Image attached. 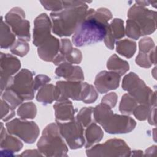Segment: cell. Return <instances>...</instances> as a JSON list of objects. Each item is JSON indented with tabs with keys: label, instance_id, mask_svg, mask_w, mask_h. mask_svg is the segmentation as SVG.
I'll return each mask as SVG.
<instances>
[{
	"label": "cell",
	"instance_id": "cell-15",
	"mask_svg": "<svg viewBox=\"0 0 157 157\" xmlns=\"http://www.w3.org/2000/svg\"><path fill=\"white\" fill-rule=\"evenodd\" d=\"M121 76L113 71H102L95 78L94 84L96 90L101 94L117 89L119 86Z\"/></svg>",
	"mask_w": 157,
	"mask_h": 157
},
{
	"label": "cell",
	"instance_id": "cell-17",
	"mask_svg": "<svg viewBox=\"0 0 157 157\" xmlns=\"http://www.w3.org/2000/svg\"><path fill=\"white\" fill-rule=\"evenodd\" d=\"M125 33L123 20L120 18H114L108 24L107 33L104 39V43L107 48L113 50L117 40L124 37Z\"/></svg>",
	"mask_w": 157,
	"mask_h": 157
},
{
	"label": "cell",
	"instance_id": "cell-6",
	"mask_svg": "<svg viewBox=\"0 0 157 157\" xmlns=\"http://www.w3.org/2000/svg\"><path fill=\"white\" fill-rule=\"evenodd\" d=\"M88 156H130L131 151L122 139H111L104 144H96L86 148Z\"/></svg>",
	"mask_w": 157,
	"mask_h": 157
},
{
	"label": "cell",
	"instance_id": "cell-12",
	"mask_svg": "<svg viewBox=\"0 0 157 157\" xmlns=\"http://www.w3.org/2000/svg\"><path fill=\"white\" fill-rule=\"evenodd\" d=\"M21 67L20 60L12 55L1 53V94L10 83L13 75Z\"/></svg>",
	"mask_w": 157,
	"mask_h": 157
},
{
	"label": "cell",
	"instance_id": "cell-33",
	"mask_svg": "<svg viewBox=\"0 0 157 157\" xmlns=\"http://www.w3.org/2000/svg\"><path fill=\"white\" fill-rule=\"evenodd\" d=\"M139 53L142 55H150L155 50V45L151 38L146 37L140 39L139 42Z\"/></svg>",
	"mask_w": 157,
	"mask_h": 157
},
{
	"label": "cell",
	"instance_id": "cell-37",
	"mask_svg": "<svg viewBox=\"0 0 157 157\" xmlns=\"http://www.w3.org/2000/svg\"><path fill=\"white\" fill-rule=\"evenodd\" d=\"M151 107L147 105L139 104L134 109L132 114L137 120L144 121L148 118Z\"/></svg>",
	"mask_w": 157,
	"mask_h": 157
},
{
	"label": "cell",
	"instance_id": "cell-19",
	"mask_svg": "<svg viewBox=\"0 0 157 157\" xmlns=\"http://www.w3.org/2000/svg\"><path fill=\"white\" fill-rule=\"evenodd\" d=\"M55 74L57 76L63 77L67 81L82 82L84 80L82 68L68 62H63L58 65L55 70Z\"/></svg>",
	"mask_w": 157,
	"mask_h": 157
},
{
	"label": "cell",
	"instance_id": "cell-13",
	"mask_svg": "<svg viewBox=\"0 0 157 157\" xmlns=\"http://www.w3.org/2000/svg\"><path fill=\"white\" fill-rule=\"evenodd\" d=\"M82 59V55L80 50L73 48L71 42L68 39H61L59 52L53 61L55 65L58 66L63 62L79 64Z\"/></svg>",
	"mask_w": 157,
	"mask_h": 157
},
{
	"label": "cell",
	"instance_id": "cell-14",
	"mask_svg": "<svg viewBox=\"0 0 157 157\" xmlns=\"http://www.w3.org/2000/svg\"><path fill=\"white\" fill-rule=\"evenodd\" d=\"M52 28V21L45 13L37 16L34 21L33 44L37 47H39L51 36Z\"/></svg>",
	"mask_w": 157,
	"mask_h": 157
},
{
	"label": "cell",
	"instance_id": "cell-4",
	"mask_svg": "<svg viewBox=\"0 0 157 157\" xmlns=\"http://www.w3.org/2000/svg\"><path fill=\"white\" fill-rule=\"evenodd\" d=\"M38 150L45 156H67L68 148L56 123L48 124L37 144Z\"/></svg>",
	"mask_w": 157,
	"mask_h": 157
},
{
	"label": "cell",
	"instance_id": "cell-26",
	"mask_svg": "<svg viewBox=\"0 0 157 157\" xmlns=\"http://www.w3.org/2000/svg\"><path fill=\"white\" fill-rule=\"evenodd\" d=\"M116 51L118 53L127 58H131L136 51V42L125 39L116 42Z\"/></svg>",
	"mask_w": 157,
	"mask_h": 157
},
{
	"label": "cell",
	"instance_id": "cell-21",
	"mask_svg": "<svg viewBox=\"0 0 157 157\" xmlns=\"http://www.w3.org/2000/svg\"><path fill=\"white\" fill-rule=\"evenodd\" d=\"M1 123V151L6 152L5 155H13V153L20 151L23 148V143L20 140L11 135Z\"/></svg>",
	"mask_w": 157,
	"mask_h": 157
},
{
	"label": "cell",
	"instance_id": "cell-10",
	"mask_svg": "<svg viewBox=\"0 0 157 157\" xmlns=\"http://www.w3.org/2000/svg\"><path fill=\"white\" fill-rule=\"evenodd\" d=\"M10 134L17 136L26 144H33L39 135V128L34 121L15 118L6 124Z\"/></svg>",
	"mask_w": 157,
	"mask_h": 157
},
{
	"label": "cell",
	"instance_id": "cell-29",
	"mask_svg": "<svg viewBox=\"0 0 157 157\" xmlns=\"http://www.w3.org/2000/svg\"><path fill=\"white\" fill-rule=\"evenodd\" d=\"M98 97V93L94 87L86 82H83V89L81 101L85 104L95 102Z\"/></svg>",
	"mask_w": 157,
	"mask_h": 157
},
{
	"label": "cell",
	"instance_id": "cell-5",
	"mask_svg": "<svg viewBox=\"0 0 157 157\" xmlns=\"http://www.w3.org/2000/svg\"><path fill=\"white\" fill-rule=\"evenodd\" d=\"M122 88L127 91L138 102L149 106L156 105V91L147 86L145 82L134 72L126 75L122 82Z\"/></svg>",
	"mask_w": 157,
	"mask_h": 157
},
{
	"label": "cell",
	"instance_id": "cell-34",
	"mask_svg": "<svg viewBox=\"0 0 157 157\" xmlns=\"http://www.w3.org/2000/svg\"><path fill=\"white\" fill-rule=\"evenodd\" d=\"M126 34L128 37L134 40H137L141 35L140 28L132 20L128 19L126 21Z\"/></svg>",
	"mask_w": 157,
	"mask_h": 157
},
{
	"label": "cell",
	"instance_id": "cell-38",
	"mask_svg": "<svg viewBox=\"0 0 157 157\" xmlns=\"http://www.w3.org/2000/svg\"><path fill=\"white\" fill-rule=\"evenodd\" d=\"M50 80V78L46 75L39 74L36 75L34 79V89L35 91L47 84Z\"/></svg>",
	"mask_w": 157,
	"mask_h": 157
},
{
	"label": "cell",
	"instance_id": "cell-2",
	"mask_svg": "<svg viewBox=\"0 0 157 157\" xmlns=\"http://www.w3.org/2000/svg\"><path fill=\"white\" fill-rule=\"evenodd\" d=\"M88 7L82 1H71L67 7L50 13L52 32L59 37L70 36L85 18Z\"/></svg>",
	"mask_w": 157,
	"mask_h": 157
},
{
	"label": "cell",
	"instance_id": "cell-43",
	"mask_svg": "<svg viewBox=\"0 0 157 157\" xmlns=\"http://www.w3.org/2000/svg\"><path fill=\"white\" fill-rule=\"evenodd\" d=\"M142 152L141 150H134L133 151H131V156H142L143 154H142Z\"/></svg>",
	"mask_w": 157,
	"mask_h": 157
},
{
	"label": "cell",
	"instance_id": "cell-18",
	"mask_svg": "<svg viewBox=\"0 0 157 157\" xmlns=\"http://www.w3.org/2000/svg\"><path fill=\"white\" fill-rule=\"evenodd\" d=\"M60 49V42L51 35L37 48L39 56L44 61L53 62Z\"/></svg>",
	"mask_w": 157,
	"mask_h": 157
},
{
	"label": "cell",
	"instance_id": "cell-35",
	"mask_svg": "<svg viewBox=\"0 0 157 157\" xmlns=\"http://www.w3.org/2000/svg\"><path fill=\"white\" fill-rule=\"evenodd\" d=\"M1 119L4 121H7L13 118L15 112L13 109L3 99H1Z\"/></svg>",
	"mask_w": 157,
	"mask_h": 157
},
{
	"label": "cell",
	"instance_id": "cell-27",
	"mask_svg": "<svg viewBox=\"0 0 157 157\" xmlns=\"http://www.w3.org/2000/svg\"><path fill=\"white\" fill-rule=\"evenodd\" d=\"M138 105V102L131 94L126 93L121 98L119 105V110L124 115H129L132 114L134 109Z\"/></svg>",
	"mask_w": 157,
	"mask_h": 157
},
{
	"label": "cell",
	"instance_id": "cell-40",
	"mask_svg": "<svg viewBox=\"0 0 157 157\" xmlns=\"http://www.w3.org/2000/svg\"><path fill=\"white\" fill-rule=\"evenodd\" d=\"M156 105H152L150 108V113L148 117V123L151 125H156V121H155V113H156Z\"/></svg>",
	"mask_w": 157,
	"mask_h": 157
},
{
	"label": "cell",
	"instance_id": "cell-9",
	"mask_svg": "<svg viewBox=\"0 0 157 157\" xmlns=\"http://www.w3.org/2000/svg\"><path fill=\"white\" fill-rule=\"evenodd\" d=\"M56 123L58 126L61 136L71 149L80 148L85 145L83 127L75 118L71 121L66 122L56 121Z\"/></svg>",
	"mask_w": 157,
	"mask_h": 157
},
{
	"label": "cell",
	"instance_id": "cell-22",
	"mask_svg": "<svg viewBox=\"0 0 157 157\" xmlns=\"http://www.w3.org/2000/svg\"><path fill=\"white\" fill-rule=\"evenodd\" d=\"M59 96L60 91L56 85L45 84L39 90L36 99L44 105H47L52 103L54 101H57Z\"/></svg>",
	"mask_w": 157,
	"mask_h": 157
},
{
	"label": "cell",
	"instance_id": "cell-32",
	"mask_svg": "<svg viewBox=\"0 0 157 157\" xmlns=\"http://www.w3.org/2000/svg\"><path fill=\"white\" fill-rule=\"evenodd\" d=\"M93 112V107H83L77 115L75 119L82 124L83 128H86L93 121L92 119Z\"/></svg>",
	"mask_w": 157,
	"mask_h": 157
},
{
	"label": "cell",
	"instance_id": "cell-30",
	"mask_svg": "<svg viewBox=\"0 0 157 157\" xmlns=\"http://www.w3.org/2000/svg\"><path fill=\"white\" fill-rule=\"evenodd\" d=\"M1 94V99L7 102L13 109L21 104L23 102V101L14 91L8 88L6 89Z\"/></svg>",
	"mask_w": 157,
	"mask_h": 157
},
{
	"label": "cell",
	"instance_id": "cell-20",
	"mask_svg": "<svg viewBox=\"0 0 157 157\" xmlns=\"http://www.w3.org/2000/svg\"><path fill=\"white\" fill-rule=\"evenodd\" d=\"M56 121L66 122L75 118V110L72 102L68 99H58L53 105Z\"/></svg>",
	"mask_w": 157,
	"mask_h": 157
},
{
	"label": "cell",
	"instance_id": "cell-3",
	"mask_svg": "<svg viewBox=\"0 0 157 157\" xmlns=\"http://www.w3.org/2000/svg\"><path fill=\"white\" fill-rule=\"evenodd\" d=\"M94 120L109 134H126L136 126V121L126 115L115 114L108 105L101 103L93 108Z\"/></svg>",
	"mask_w": 157,
	"mask_h": 157
},
{
	"label": "cell",
	"instance_id": "cell-23",
	"mask_svg": "<svg viewBox=\"0 0 157 157\" xmlns=\"http://www.w3.org/2000/svg\"><path fill=\"white\" fill-rule=\"evenodd\" d=\"M86 128V129L85 132V147L88 148L102 140L104 132L102 129L94 121Z\"/></svg>",
	"mask_w": 157,
	"mask_h": 157
},
{
	"label": "cell",
	"instance_id": "cell-11",
	"mask_svg": "<svg viewBox=\"0 0 157 157\" xmlns=\"http://www.w3.org/2000/svg\"><path fill=\"white\" fill-rule=\"evenodd\" d=\"M5 22L10 26L13 33L18 39L27 42L30 40V24L25 19L24 10L18 7L10 10L4 17Z\"/></svg>",
	"mask_w": 157,
	"mask_h": 157
},
{
	"label": "cell",
	"instance_id": "cell-7",
	"mask_svg": "<svg viewBox=\"0 0 157 157\" xmlns=\"http://www.w3.org/2000/svg\"><path fill=\"white\" fill-rule=\"evenodd\" d=\"M128 17L137 25L142 36L151 34L156 29V11L135 4L129 9Z\"/></svg>",
	"mask_w": 157,
	"mask_h": 157
},
{
	"label": "cell",
	"instance_id": "cell-36",
	"mask_svg": "<svg viewBox=\"0 0 157 157\" xmlns=\"http://www.w3.org/2000/svg\"><path fill=\"white\" fill-rule=\"evenodd\" d=\"M43 7L48 10L58 12L66 6V1H40Z\"/></svg>",
	"mask_w": 157,
	"mask_h": 157
},
{
	"label": "cell",
	"instance_id": "cell-1",
	"mask_svg": "<svg viewBox=\"0 0 157 157\" xmlns=\"http://www.w3.org/2000/svg\"><path fill=\"white\" fill-rule=\"evenodd\" d=\"M112 18V13L108 9L88 10L85 18L72 37L74 45L80 47L103 40L107 33L108 21Z\"/></svg>",
	"mask_w": 157,
	"mask_h": 157
},
{
	"label": "cell",
	"instance_id": "cell-8",
	"mask_svg": "<svg viewBox=\"0 0 157 157\" xmlns=\"http://www.w3.org/2000/svg\"><path fill=\"white\" fill-rule=\"evenodd\" d=\"M7 88L14 91L23 101L33 99L35 93L33 74L27 69H22L13 76Z\"/></svg>",
	"mask_w": 157,
	"mask_h": 157
},
{
	"label": "cell",
	"instance_id": "cell-41",
	"mask_svg": "<svg viewBox=\"0 0 157 157\" xmlns=\"http://www.w3.org/2000/svg\"><path fill=\"white\" fill-rule=\"evenodd\" d=\"M20 156H42L43 155L38 150H27L23 151Z\"/></svg>",
	"mask_w": 157,
	"mask_h": 157
},
{
	"label": "cell",
	"instance_id": "cell-42",
	"mask_svg": "<svg viewBox=\"0 0 157 157\" xmlns=\"http://www.w3.org/2000/svg\"><path fill=\"white\" fill-rule=\"evenodd\" d=\"M151 152H153L155 154L156 153V146L153 145V146L150 147L148 149H147L145 152V153L144 155L145 156H153Z\"/></svg>",
	"mask_w": 157,
	"mask_h": 157
},
{
	"label": "cell",
	"instance_id": "cell-28",
	"mask_svg": "<svg viewBox=\"0 0 157 157\" xmlns=\"http://www.w3.org/2000/svg\"><path fill=\"white\" fill-rule=\"evenodd\" d=\"M36 113V105L32 102L22 103L17 109V115L23 120L34 118Z\"/></svg>",
	"mask_w": 157,
	"mask_h": 157
},
{
	"label": "cell",
	"instance_id": "cell-39",
	"mask_svg": "<svg viewBox=\"0 0 157 157\" xmlns=\"http://www.w3.org/2000/svg\"><path fill=\"white\" fill-rule=\"evenodd\" d=\"M117 98L118 96L117 94L114 92H111L105 94L102 98L101 102L108 105L111 108H113L116 105L117 102Z\"/></svg>",
	"mask_w": 157,
	"mask_h": 157
},
{
	"label": "cell",
	"instance_id": "cell-16",
	"mask_svg": "<svg viewBox=\"0 0 157 157\" xmlns=\"http://www.w3.org/2000/svg\"><path fill=\"white\" fill-rule=\"evenodd\" d=\"M56 86L60 91V96L58 99H72L75 101H81L83 82L71 81H58Z\"/></svg>",
	"mask_w": 157,
	"mask_h": 157
},
{
	"label": "cell",
	"instance_id": "cell-25",
	"mask_svg": "<svg viewBox=\"0 0 157 157\" xmlns=\"http://www.w3.org/2000/svg\"><path fill=\"white\" fill-rule=\"evenodd\" d=\"M107 67L111 71L122 76L129 69V65L126 61L121 59L116 54H113L109 58Z\"/></svg>",
	"mask_w": 157,
	"mask_h": 157
},
{
	"label": "cell",
	"instance_id": "cell-31",
	"mask_svg": "<svg viewBox=\"0 0 157 157\" xmlns=\"http://www.w3.org/2000/svg\"><path fill=\"white\" fill-rule=\"evenodd\" d=\"M29 50V45L28 42L21 39H17L15 43L10 47V51L12 54L20 57L25 56Z\"/></svg>",
	"mask_w": 157,
	"mask_h": 157
},
{
	"label": "cell",
	"instance_id": "cell-24",
	"mask_svg": "<svg viewBox=\"0 0 157 157\" xmlns=\"http://www.w3.org/2000/svg\"><path fill=\"white\" fill-rule=\"evenodd\" d=\"M1 48H10L16 41L15 34L13 33L10 26L4 21L2 17L1 18Z\"/></svg>",
	"mask_w": 157,
	"mask_h": 157
}]
</instances>
